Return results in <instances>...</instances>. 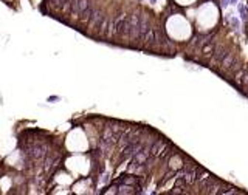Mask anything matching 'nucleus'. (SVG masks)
I'll return each mask as SVG.
<instances>
[{
  "instance_id": "nucleus-2",
  "label": "nucleus",
  "mask_w": 248,
  "mask_h": 195,
  "mask_svg": "<svg viewBox=\"0 0 248 195\" xmlns=\"http://www.w3.org/2000/svg\"><path fill=\"white\" fill-rule=\"evenodd\" d=\"M177 2L178 3H180V5H191V3H194V2H196V0H177Z\"/></svg>"
},
{
  "instance_id": "nucleus-1",
  "label": "nucleus",
  "mask_w": 248,
  "mask_h": 195,
  "mask_svg": "<svg viewBox=\"0 0 248 195\" xmlns=\"http://www.w3.org/2000/svg\"><path fill=\"white\" fill-rule=\"evenodd\" d=\"M169 166H170V169H180L182 167V160L178 161V157H174L172 160H170Z\"/></svg>"
}]
</instances>
